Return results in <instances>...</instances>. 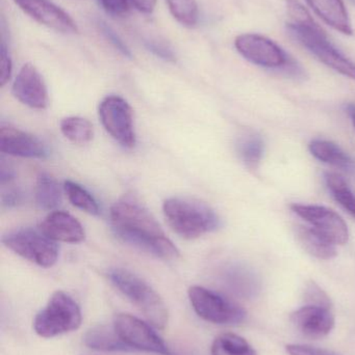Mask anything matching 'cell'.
<instances>
[{
	"mask_svg": "<svg viewBox=\"0 0 355 355\" xmlns=\"http://www.w3.org/2000/svg\"><path fill=\"white\" fill-rule=\"evenodd\" d=\"M222 281L233 293L243 297L256 296L258 291V281L256 275L241 265H231L225 268Z\"/></svg>",
	"mask_w": 355,
	"mask_h": 355,
	"instance_id": "cell-19",
	"label": "cell"
},
{
	"mask_svg": "<svg viewBox=\"0 0 355 355\" xmlns=\"http://www.w3.org/2000/svg\"><path fill=\"white\" fill-rule=\"evenodd\" d=\"M188 294L196 314L213 324L238 325L247 316L241 306L201 286H193Z\"/></svg>",
	"mask_w": 355,
	"mask_h": 355,
	"instance_id": "cell-7",
	"label": "cell"
},
{
	"mask_svg": "<svg viewBox=\"0 0 355 355\" xmlns=\"http://www.w3.org/2000/svg\"><path fill=\"white\" fill-rule=\"evenodd\" d=\"M13 94L24 105L35 110H45L48 104V92L41 74L33 64H25L19 71Z\"/></svg>",
	"mask_w": 355,
	"mask_h": 355,
	"instance_id": "cell-13",
	"label": "cell"
},
{
	"mask_svg": "<svg viewBox=\"0 0 355 355\" xmlns=\"http://www.w3.org/2000/svg\"><path fill=\"white\" fill-rule=\"evenodd\" d=\"M145 47L148 51L165 62H174L176 60L174 51L171 49L168 44L162 41H156V40H148L145 42Z\"/></svg>",
	"mask_w": 355,
	"mask_h": 355,
	"instance_id": "cell-30",
	"label": "cell"
},
{
	"mask_svg": "<svg viewBox=\"0 0 355 355\" xmlns=\"http://www.w3.org/2000/svg\"><path fill=\"white\" fill-rule=\"evenodd\" d=\"M62 202V194L58 182L47 173H41L35 186V202L42 210L52 211Z\"/></svg>",
	"mask_w": 355,
	"mask_h": 355,
	"instance_id": "cell-22",
	"label": "cell"
},
{
	"mask_svg": "<svg viewBox=\"0 0 355 355\" xmlns=\"http://www.w3.org/2000/svg\"><path fill=\"white\" fill-rule=\"evenodd\" d=\"M212 355H256L254 348L244 338L235 334H222L213 342Z\"/></svg>",
	"mask_w": 355,
	"mask_h": 355,
	"instance_id": "cell-23",
	"label": "cell"
},
{
	"mask_svg": "<svg viewBox=\"0 0 355 355\" xmlns=\"http://www.w3.org/2000/svg\"><path fill=\"white\" fill-rule=\"evenodd\" d=\"M163 211L171 229L185 239H195L220 227L216 212L194 198H168L163 205Z\"/></svg>",
	"mask_w": 355,
	"mask_h": 355,
	"instance_id": "cell-3",
	"label": "cell"
},
{
	"mask_svg": "<svg viewBox=\"0 0 355 355\" xmlns=\"http://www.w3.org/2000/svg\"><path fill=\"white\" fill-rule=\"evenodd\" d=\"M235 46L244 58L258 66L281 68L289 62L286 52L275 42L264 35L243 33L236 37Z\"/></svg>",
	"mask_w": 355,
	"mask_h": 355,
	"instance_id": "cell-11",
	"label": "cell"
},
{
	"mask_svg": "<svg viewBox=\"0 0 355 355\" xmlns=\"http://www.w3.org/2000/svg\"><path fill=\"white\" fill-rule=\"evenodd\" d=\"M304 297H306V300H308L312 306L331 308V302L329 296H327V294L315 283H311L310 285L308 286L306 294H304Z\"/></svg>",
	"mask_w": 355,
	"mask_h": 355,
	"instance_id": "cell-31",
	"label": "cell"
},
{
	"mask_svg": "<svg viewBox=\"0 0 355 355\" xmlns=\"http://www.w3.org/2000/svg\"><path fill=\"white\" fill-rule=\"evenodd\" d=\"M2 206L6 207V208H13V207L18 206L22 200V193L19 191L18 189L6 190L2 194Z\"/></svg>",
	"mask_w": 355,
	"mask_h": 355,
	"instance_id": "cell-35",
	"label": "cell"
},
{
	"mask_svg": "<svg viewBox=\"0 0 355 355\" xmlns=\"http://www.w3.org/2000/svg\"><path fill=\"white\" fill-rule=\"evenodd\" d=\"M83 321L81 308L68 294L56 291L45 309L38 313L33 329L41 338L50 339L81 327Z\"/></svg>",
	"mask_w": 355,
	"mask_h": 355,
	"instance_id": "cell-5",
	"label": "cell"
},
{
	"mask_svg": "<svg viewBox=\"0 0 355 355\" xmlns=\"http://www.w3.org/2000/svg\"><path fill=\"white\" fill-rule=\"evenodd\" d=\"M308 6L329 26L336 31L352 35V21L343 0H306Z\"/></svg>",
	"mask_w": 355,
	"mask_h": 355,
	"instance_id": "cell-17",
	"label": "cell"
},
{
	"mask_svg": "<svg viewBox=\"0 0 355 355\" xmlns=\"http://www.w3.org/2000/svg\"><path fill=\"white\" fill-rule=\"evenodd\" d=\"M25 14L40 24L65 35L79 33L75 21L68 12L50 0H13Z\"/></svg>",
	"mask_w": 355,
	"mask_h": 355,
	"instance_id": "cell-12",
	"label": "cell"
},
{
	"mask_svg": "<svg viewBox=\"0 0 355 355\" xmlns=\"http://www.w3.org/2000/svg\"><path fill=\"white\" fill-rule=\"evenodd\" d=\"M60 127L65 137L77 145L89 143L93 139V125L85 119L69 116L62 120Z\"/></svg>",
	"mask_w": 355,
	"mask_h": 355,
	"instance_id": "cell-24",
	"label": "cell"
},
{
	"mask_svg": "<svg viewBox=\"0 0 355 355\" xmlns=\"http://www.w3.org/2000/svg\"><path fill=\"white\" fill-rule=\"evenodd\" d=\"M138 10L144 14H151L156 6V0H129Z\"/></svg>",
	"mask_w": 355,
	"mask_h": 355,
	"instance_id": "cell-36",
	"label": "cell"
},
{
	"mask_svg": "<svg viewBox=\"0 0 355 355\" xmlns=\"http://www.w3.org/2000/svg\"><path fill=\"white\" fill-rule=\"evenodd\" d=\"M173 18L185 27H194L199 20V8L196 0H166Z\"/></svg>",
	"mask_w": 355,
	"mask_h": 355,
	"instance_id": "cell-28",
	"label": "cell"
},
{
	"mask_svg": "<svg viewBox=\"0 0 355 355\" xmlns=\"http://www.w3.org/2000/svg\"><path fill=\"white\" fill-rule=\"evenodd\" d=\"M12 70V60L8 54V48L2 42L1 46H0V85L1 87H3L10 80Z\"/></svg>",
	"mask_w": 355,
	"mask_h": 355,
	"instance_id": "cell-32",
	"label": "cell"
},
{
	"mask_svg": "<svg viewBox=\"0 0 355 355\" xmlns=\"http://www.w3.org/2000/svg\"><path fill=\"white\" fill-rule=\"evenodd\" d=\"M324 179L331 196L355 218V194L347 182L340 175L333 173H327Z\"/></svg>",
	"mask_w": 355,
	"mask_h": 355,
	"instance_id": "cell-26",
	"label": "cell"
},
{
	"mask_svg": "<svg viewBox=\"0 0 355 355\" xmlns=\"http://www.w3.org/2000/svg\"><path fill=\"white\" fill-rule=\"evenodd\" d=\"M294 327L306 337L321 339L331 334L335 327L336 319L331 309L325 306H302L291 315Z\"/></svg>",
	"mask_w": 355,
	"mask_h": 355,
	"instance_id": "cell-15",
	"label": "cell"
},
{
	"mask_svg": "<svg viewBox=\"0 0 355 355\" xmlns=\"http://www.w3.org/2000/svg\"><path fill=\"white\" fill-rule=\"evenodd\" d=\"M297 238L304 250L319 260H331L337 256L335 244L314 227H298Z\"/></svg>",
	"mask_w": 355,
	"mask_h": 355,
	"instance_id": "cell-20",
	"label": "cell"
},
{
	"mask_svg": "<svg viewBox=\"0 0 355 355\" xmlns=\"http://www.w3.org/2000/svg\"><path fill=\"white\" fill-rule=\"evenodd\" d=\"M114 329L121 340L133 350L160 355H177L147 323L126 313L116 315Z\"/></svg>",
	"mask_w": 355,
	"mask_h": 355,
	"instance_id": "cell-8",
	"label": "cell"
},
{
	"mask_svg": "<svg viewBox=\"0 0 355 355\" xmlns=\"http://www.w3.org/2000/svg\"><path fill=\"white\" fill-rule=\"evenodd\" d=\"M115 234L123 241L165 261L176 260L179 250L149 211L131 196L117 200L110 212Z\"/></svg>",
	"mask_w": 355,
	"mask_h": 355,
	"instance_id": "cell-1",
	"label": "cell"
},
{
	"mask_svg": "<svg viewBox=\"0 0 355 355\" xmlns=\"http://www.w3.org/2000/svg\"><path fill=\"white\" fill-rule=\"evenodd\" d=\"M99 27L101 29V33H104L106 39L114 46L115 49L118 50L123 56L127 58H133V53H131V49L129 46L124 43L120 35L110 26L106 24V22H99Z\"/></svg>",
	"mask_w": 355,
	"mask_h": 355,
	"instance_id": "cell-29",
	"label": "cell"
},
{
	"mask_svg": "<svg viewBox=\"0 0 355 355\" xmlns=\"http://www.w3.org/2000/svg\"><path fill=\"white\" fill-rule=\"evenodd\" d=\"M2 243L25 260L44 268L53 266L58 261V244L40 229L25 227L8 232L2 237Z\"/></svg>",
	"mask_w": 355,
	"mask_h": 355,
	"instance_id": "cell-6",
	"label": "cell"
},
{
	"mask_svg": "<svg viewBox=\"0 0 355 355\" xmlns=\"http://www.w3.org/2000/svg\"><path fill=\"white\" fill-rule=\"evenodd\" d=\"M110 283L131 300L156 329H166L169 313L164 300L141 277L124 268H113L108 271Z\"/></svg>",
	"mask_w": 355,
	"mask_h": 355,
	"instance_id": "cell-4",
	"label": "cell"
},
{
	"mask_svg": "<svg viewBox=\"0 0 355 355\" xmlns=\"http://www.w3.org/2000/svg\"><path fill=\"white\" fill-rule=\"evenodd\" d=\"M13 179H14V172H13V170L1 164V166H0V182H1L2 185H4V184L8 183V182Z\"/></svg>",
	"mask_w": 355,
	"mask_h": 355,
	"instance_id": "cell-37",
	"label": "cell"
},
{
	"mask_svg": "<svg viewBox=\"0 0 355 355\" xmlns=\"http://www.w3.org/2000/svg\"><path fill=\"white\" fill-rule=\"evenodd\" d=\"M99 119L108 135L125 148L135 145L133 114L131 105L119 96H108L99 105Z\"/></svg>",
	"mask_w": 355,
	"mask_h": 355,
	"instance_id": "cell-9",
	"label": "cell"
},
{
	"mask_svg": "<svg viewBox=\"0 0 355 355\" xmlns=\"http://www.w3.org/2000/svg\"><path fill=\"white\" fill-rule=\"evenodd\" d=\"M100 6L112 16H124L129 12V0H98Z\"/></svg>",
	"mask_w": 355,
	"mask_h": 355,
	"instance_id": "cell-33",
	"label": "cell"
},
{
	"mask_svg": "<svg viewBox=\"0 0 355 355\" xmlns=\"http://www.w3.org/2000/svg\"><path fill=\"white\" fill-rule=\"evenodd\" d=\"M83 342L85 346L91 349L100 352H127L133 350L119 338L115 329H110L104 325L93 327L88 331L83 338Z\"/></svg>",
	"mask_w": 355,
	"mask_h": 355,
	"instance_id": "cell-21",
	"label": "cell"
},
{
	"mask_svg": "<svg viewBox=\"0 0 355 355\" xmlns=\"http://www.w3.org/2000/svg\"><path fill=\"white\" fill-rule=\"evenodd\" d=\"M0 151L8 155L38 159H44L49 155L47 147L38 137L3 125L0 128Z\"/></svg>",
	"mask_w": 355,
	"mask_h": 355,
	"instance_id": "cell-14",
	"label": "cell"
},
{
	"mask_svg": "<svg viewBox=\"0 0 355 355\" xmlns=\"http://www.w3.org/2000/svg\"><path fill=\"white\" fill-rule=\"evenodd\" d=\"M300 4L302 3L295 4L289 10L291 18L289 29L291 33L321 62L336 72L355 80L354 62L335 47L329 41L325 31L315 22L310 12Z\"/></svg>",
	"mask_w": 355,
	"mask_h": 355,
	"instance_id": "cell-2",
	"label": "cell"
},
{
	"mask_svg": "<svg viewBox=\"0 0 355 355\" xmlns=\"http://www.w3.org/2000/svg\"><path fill=\"white\" fill-rule=\"evenodd\" d=\"M64 190L73 206L91 215L99 214V206L95 198L79 184L67 180L64 183Z\"/></svg>",
	"mask_w": 355,
	"mask_h": 355,
	"instance_id": "cell-27",
	"label": "cell"
},
{
	"mask_svg": "<svg viewBox=\"0 0 355 355\" xmlns=\"http://www.w3.org/2000/svg\"><path fill=\"white\" fill-rule=\"evenodd\" d=\"M40 230L50 239L66 243H79L85 239V230L70 213L53 211L40 225Z\"/></svg>",
	"mask_w": 355,
	"mask_h": 355,
	"instance_id": "cell-16",
	"label": "cell"
},
{
	"mask_svg": "<svg viewBox=\"0 0 355 355\" xmlns=\"http://www.w3.org/2000/svg\"><path fill=\"white\" fill-rule=\"evenodd\" d=\"M347 112L349 114L350 118H352V123L355 128V105L354 104H350L347 106Z\"/></svg>",
	"mask_w": 355,
	"mask_h": 355,
	"instance_id": "cell-38",
	"label": "cell"
},
{
	"mask_svg": "<svg viewBox=\"0 0 355 355\" xmlns=\"http://www.w3.org/2000/svg\"><path fill=\"white\" fill-rule=\"evenodd\" d=\"M264 141L256 133L242 137L238 144V152L246 166L250 170H256L264 155Z\"/></svg>",
	"mask_w": 355,
	"mask_h": 355,
	"instance_id": "cell-25",
	"label": "cell"
},
{
	"mask_svg": "<svg viewBox=\"0 0 355 355\" xmlns=\"http://www.w3.org/2000/svg\"><path fill=\"white\" fill-rule=\"evenodd\" d=\"M308 149L312 155L320 162L355 176L354 160L336 144L323 139H315L308 146Z\"/></svg>",
	"mask_w": 355,
	"mask_h": 355,
	"instance_id": "cell-18",
	"label": "cell"
},
{
	"mask_svg": "<svg viewBox=\"0 0 355 355\" xmlns=\"http://www.w3.org/2000/svg\"><path fill=\"white\" fill-rule=\"evenodd\" d=\"M286 349L290 355H340L331 350L308 345H299V344H291L288 345Z\"/></svg>",
	"mask_w": 355,
	"mask_h": 355,
	"instance_id": "cell-34",
	"label": "cell"
},
{
	"mask_svg": "<svg viewBox=\"0 0 355 355\" xmlns=\"http://www.w3.org/2000/svg\"><path fill=\"white\" fill-rule=\"evenodd\" d=\"M291 208L335 245H344L349 240L347 225L335 211L317 205L294 204Z\"/></svg>",
	"mask_w": 355,
	"mask_h": 355,
	"instance_id": "cell-10",
	"label": "cell"
}]
</instances>
